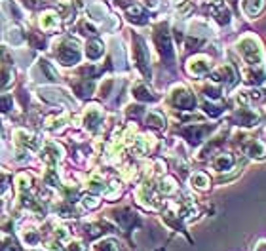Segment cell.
<instances>
[{
  "mask_svg": "<svg viewBox=\"0 0 266 251\" xmlns=\"http://www.w3.org/2000/svg\"><path fill=\"white\" fill-rule=\"evenodd\" d=\"M135 61H137L139 69H141V73L145 75L147 78H150V71H149V55H147V48H145V44L141 42L137 38V42H135Z\"/></svg>",
  "mask_w": 266,
  "mask_h": 251,
  "instance_id": "cell-8",
  "label": "cell"
},
{
  "mask_svg": "<svg viewBox=\"0 0 266 251\" xmlns=\"http://www.w3.org/2000/svg\"><path fill=\"white\" fill-rule=\"evenodd\" d=\"M147 124H149V126H152V128H158V130H162V128H164V116H162V114H158V112H150L149 118H147Z\"/></svg>",
  "mask_w": 266,
  "mask_h": 251,
  "instance_id": "cell-17",
  "label": "cell"
},
{
  "mask_svg": "<svg viewBox=\"0 0 266 251\" xmlns=\"http://www.w3.org/2000/svg\"><path fill=\"white\" fill-rule=\"evenodd\" d=\"M238 52L244 55V59L251 67L259 65V63L263 61V48H261V42L257 40L255 36H251V34H245L244 38H240V42H238Z\"/></svg>",
  "mask_w": 266,
  "mask_h": 251,
  "instance_id": "cell-1",
  "label": "cell"
},
{
  "mask_svg": "<svg viewBox=\"0 0 266 251\" xmlns=\"http://www.w3.org/2000/svg\"><path fill=\"white\" fill-rule=\"evenodd\" d=\"M190 183L198 190H207L209 188V177L203 173V171H198V173H194L190 177Z\"/></svg>",
  "mask_w": 266,
  "mask_h": 251,
  "instance_id": "cell-13",
  "label": "cell"
},
{
  "mask_svg": "<svg viewBox=\"0 0 266 251\" xmlns=\"http://www.w3.org/2000/svg\"><path fill=\"white\" fill-rule=\"evenodd\" d=\"M265 0H242V10L247 17H255L259 15V11L263 10Z\"/></svg>",
  "mask_w": 266,
  "mask_h": 251,
  "instance_id": "cell-11",
  "label": "cell"
},
{
  "mask_svg": "<svg viewBox=\"0 0 266 251\" xmlns=\"http://www.w3.org/2000/svg\"><path fill=\"white\" fill-rule=\"evenodd\" d=\"M171 105L175 109L192 110L196 107V97L190 89H186L184 86H175L171 89Z\"/></svg>",
  "mask_w": 266,
  "mask_h": 251,
  "instance_id": "cell-2",
  "label": "cell"
},
{
  "mask_svg": "<svg viewBox=\"0 0 266 251\" xmlns=\"http://www.w3.org/2000/svg\"><path fill=\"white\" fill-rule=\"evenodd\" d=\"M57 59L63 63V65H75L80 59V50L78 46L73 42H63L57 50Z\"/></svg>",
  "mask_w": 266,
  "mask_h": 251,
  "instance_id": "cell-5",
  "label": "cell"
},
{
  "mask_svg": "<svg viewBox=\"0 0 266 251\" xmlns=\"http://www.w3.org/2000/svg\"><path fill=\"white\" fill-rule=\"evenodd\" d=\"M255 251H266V242H259V246L255 248Z\"/></svg>",
  "mask_w": 266,
  "mask_h": 251,
  "instance_id": "cell-21",
  "label": "cell"
},
{
  "mask_svg": "<svg viewBox=\"0 0 266 251\" xmlns=\"http://www.w3.org/2000/svg\"><path fill=\"white\" fill-rule=\"evenodd\" d=\"M101 116H103V112L99 110V107H89L84 116V124L91 131H95L99 128V124H101Z\"/></svg>",
  "mask_w": 266,
  "mask_h": 251,
  "instance_id": "cell-9",
  "label": "cell"
},
{
  "mask_svg": "<svg viewBox=\"0 0 266 251\" xmlns=\"http://www.w3.org/2000/svg\"><path fill=\"white\" fill-rule=\"evenodd\" d=\"M11 109V97L10 95H0V110Z\"/></svg>",
  "mask_w": 266,
  "mask_h": 251,
  "instance_id": "cell-20",
  "label": "cell"
},
{
  "mask_svg": "<svg viewBox=\"0 0 266 251\" xmlns=\"http://www.w3.org/2000/svg\"><path fill=\"white\" fill-rule=\"evenodd\" d=\"M105 54V50H103V44L99 42V40H91V42L88 44V50H86V55L91 59V61H95L99 59L101 55Z\"/></svg>",
  "mask_w": 266,
  "mask_h": 251,
  "instance_id": "cell-14",
  "label": "cell"
},
{
  "mask_svg": "<svg viewBox=\"0 0 266 251\" xmlns=\"http://www.w3.org/2000/svg\"><path fill=\"white\" fill-rule=\"evenodd\" d=\"M93 251H120V248H118L116 240L105 238V240L97 242L95 246H93Z\"/></svg>",
  "mask_w": 266,
  "mask_h": 251,
  "instance_id": "cell-15",
  "label": "cell"
},
{
  "mask_svg": "<svg viewBox=\"0 0 266 251\" xmlns=\"http://www.w3.org/2000/svg\"><path fill=\"white\" fill-rule=\"evenodd\" d=\"M244 153L247 156H251V158H257V160H261V158H265L266 156V145L263 141H259V139H245L244 143Z\"/></svg>",
  "mask_w": 266,
  "mask_h": 251,
  "instance_id": "cell-7",
  "label": "cell"
},
{
  "mask_svg": "<svg viewBox=\"0 0 266 251\" xmlns=\"http://www.w3.org/2000/svg\"><path fill=\"white\" fill-rule=\"evenodd\" d=\"M213 167L217 171H230L234 167V156L232 154H219L213 160Z\"/></svg>",
  "mask_w": 266,
  "mask_h": 251,
  "instance_id": "cell-10",
  "label": "cell"
},
{
  "mask_svg": "<svg viewBox=\"0 0 266 251\" xmlns=\"http://www.w3.org/2000/svg\"><path fill=\"white\" fill-rule=\"evenodd\" d=\"M133 97L139 99V101H154V99H156L143 82H137V84L133 86Z\"/></svg>",
  "mask_w": 266,
  "mask_h": 251,
  "instance_id": "cell-12",
  "label": "cell"
},
{
  "mask_svg": "<svg viewBox=\"0 0 266 251\" xmlns=\"http://www.w3.org/2000/svg\"><path fill=\"white\" fill-rule=\"evenodd\" d=\"M209 69H211V59L205 57V55H196V57H192L190 61H188V65H186V71L190 73L192 77H203Z\"/></svg>",
  "mask_w": 266,
  "mask_h": 251,
  "instance_id": "cell-6",
  "label": "cell"
},
{
  "mask_svg": "<svg viewBox=\"0 0 266 251\" xmlns=\"http://www.w3.org/2000/svg\"><path fill=\"white\" fill-rule=\"evenodd\" d=\"M59 25V17L55 13H44L42 17V27L44 29H55Z\"/></svg>",
  "mask_w": 266,
  "mask_h": 251,
  "instance_id": "cell-16",
  "label": "cell"
},
{
  "mask_svg": "<svg viewBox=\"0 0 266 251\" xmlns=\"http://www.w3.org/2000/svg\"><path fill=\"white\" fill-rule=\"evenodd\" d=\"M11 84V73L8 69H0V87H6Z\"/></svg>",
  "mask_w": 266,
  "mask_h": 251,
  "instance_id": "cell-18",
  "label": "cell"
},
{
  "mask_svg": "<svg viewBox=\"0 0 266 251\" xmlns=\"http://www.w3.org/2000/svg\"><path fill=\"white\" fill-rule=\"evenodd\" d=\"M65 251H86V246L82 244V242L73 240V242H69V244L65 246Z\"/></svg>",
  "mask_w": 266,
  "mask_h": 251,
  "instance_id": "cell-19",
  "label": "cell"
},
{
  "mask_svg": "<svg viewBox=\"0 0 266 251\" xmlns=\"http://www.w3.org/2000/svg\"><path fill=\"white\" fill-rule=\"evenodd\" d=\"M154 42H156V48H158L160 55L166 59V61H171L173 59V44H171V36L168 33V27L166 25H160L154 33Z\"/></svg>",
  "mask_w": 266,
  "mask_h": 251,
  "instance_id": "cell-3",
  "label": "cell"
},
{
  "mask_svg": "<svg viewBox=\"0 0 266 251\" xmlns=\"http://www.w3.org/2000/svg\"><path fill=\"white\" fill-rule=\"evenodd\" d=\"M259 120H261V114L257 110L249 109V107L238 109L234 112V116H232V122H236L238 126H244V128H253V126L259 124Z\"/></svg>",
  "mask_w": 266,
  "mask_h": 251,
  "instance_id": "cell-4",
  "label": "cell"
}]
</instances>
